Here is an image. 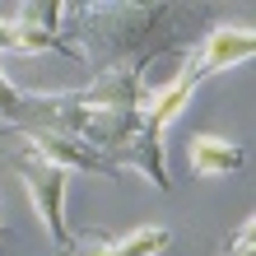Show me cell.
<instances>
[{"mask_svg": "<svg viewBox=\"0 0 256 256\" xmlns=\"http://www.w3.org/2000/svg\"><path fill=\"white\" fill-rule=\"evenodd\" d=\"M14 172H19V182L28 186V200H33L38 219L47 224L52 242L70 256V252H74V238H70V228H66V186H70V172L61 168V163L33 154V149L14 158Z\"/></svg>", "mask_w": 256, "mask_h": 256, "instance_id": "7a4b0ae2", "label": "cell"}, {"mask_svg": "<svg viewBox=\"0 0 256 256\" xmlns=\"http://www.w3.org/2000/svg\"><path fill=\"white\" fill-rule=\"evenodd\" d=\"M88 24V47L98 52L102 70H140L144 56L168 47L172 28H163L168 10H144V5H84L74 10Z\"/></svg>", "mask_w": 256, "mask_h": 256, "instance_id": "6da1fadb", "label": "cell"}, {"mask_svg": "<svg viewBox=\"0 0 256 256\" xmlns=\"http://www.w3.org/2000/svg\"><path fill=\"white\" fill-rule=\"evenodd\" d=\"M186 163L196 177H228L233 168H242V149L224 135H196L186 144Z\"/></svg>", "mask_w": 256, "mask_h": 256, "instance_id": "8992f818", "label": "cell"}, {"mask_svg": "<svg viewBox=\"0 0 256 256\" xmlns=\"http://www.w3.org/2000/svg\"><path fill=\"white\" fill-rule=\"evenodd\" d=\"M252 56H256V33H252V28H242V24H219V28H210V33H205L191 74H196V80H205V74L233 70V66L252 61Z\"/></svg>", "mask_w": 256, "mask_h": 256, "instance_id": "3957f363", "label": "cell"}, {"mask_svg": "<svg viewBox=\"0 0 256 256\" xmlns=\"http://www.w3.org/2000/svg\"><path fill=\"white\" fill-rule=\"evenodd\" d=\"M70 256H116V252H112L108 242H98V247H74Z\"/></svg>", "mask_w": 256, "mask_h": 256, "instance_id": "9c48e42d", "label": "cell"}, {"mask_svg": "<svg viewBox=\"0 0 256 256\" xmlns=\"http://www.w3.org/2000/svg\"><path fill=\"white\" fill-rule=\"evenodd\" d=\"M252 242H256V219H242L238 224V233H233V242L224 256H252Z\"/></svg>", "mask_w": 256, "mask_h": 256, "instance_id": "ba28073f", "label": "cell"}, {"mask_svg": "<svg viewBox=\"0 0 256 256\" xmlns=\"http://www.w3.org/2000/svg\"><path fill=\"white\" fill-rule=\"evenodd\" d=\"M24 140H28V149H33V154L61 163L66 172H74V168H80V172H116L94 144L80 140V135H66V130H28Z\"/></svg>", "mask_w": 256, "mask_h": 256, "instance_id": "277c9868", "label": "cell"}, {"mask_svg": "<svg viewBox=\"0 0 256 256\" xmlns=\"http://www.w3.org/2000/svg\"><path fill=\"white\" fill-rule=\"evenodd\" d=\"M196 84H200V80H196L191 66H186L172 84H163V88H154V94H144V98H140V122H144V130L154 135V140H163V126H168L172 116L191 102Z\"/></svg>", "mask_w": 256, "mask_h": 256, "instance_id": "5b68a950", "label": "cell"}, {"mask_svg": "<svg viewBox=\"0 0 256 256\" xmlns=\"http://www.w3.org/2000/svg\"><path fill=\"white\" fill-rule=\"evenodd\" d=\"M172 242V233L168 228H154V224H144V228H135V233H126L122 242H108L116 256H158L163 247Z\"/></svg>", "mask_w": 256, "mask_h": 256, "instance_id": "52a82bcc", "label": "cell"}]
</instances>
